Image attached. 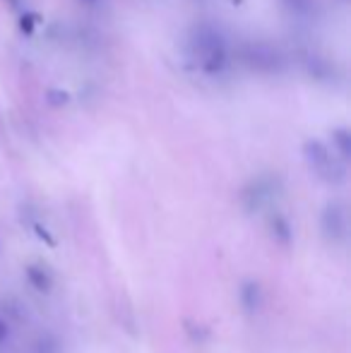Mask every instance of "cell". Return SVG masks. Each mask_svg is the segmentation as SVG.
Here are the masks:
<instances>
[{
    "instance_id": "6da1fadb",
    "label": "cell",
    "mask_w": 351,
    "mask_h": 353,
    "mask_svg": "<svg viewBox=\"0 0 351 353\" xmlns=\"http://www.w3.org/2000/svg\"><path fill=\"white\" fill-rule=\"evenodd\" d=\"M188 58L205 74H219L229 65V43L219 27L214 24H195L185 41Z\"/></svg>"
},
{
    "instance_id": "7a4b0ae2",
    "label": "cell",
    "mask_w": 351,
    "mask_h": 353,
    "mask_svg": "<svg viewBox=\"0 0 351 353\" xmlns=\"http://www.w3.org/2000/svg\"><path fill=\"white\" fill-rule=\"evenodd\" d=\"M303 157L308 168L328 185H342L347 181V168L339 157H334V152L320 140H308L303 144Z\"/></svg>"
},
{
    "instance_id": "3957f363",
    "label": "cell",
    "mask_w": 351,
    "mask_h": 353,
    "mask_svg": "<svg viewBox=\"0 0 351 353\" xmlns=\"http://www.w3.org/2000/svg\"><path fill=\"white\" fill-rule=\"evenodd\" d=\"M241 58L243 63L255 72H263V74H277L284 70L286 65V58L274 43H267V41H250L243 46L241 51Z\"/></svg>"
},
{
    "instance_id": "277c9868",
    "label": "cell",
    "mask_w": 351,
    "mask_h": 353,
    "mask_svg": "<svg viewBox=\"0 0 351 353\" xmlns=\"http://www.w3.org/2000/svg\"><path fill=\"white\" fill-rule=\"evenodd\" d=\"M279 192H281L279 178L272 176V173H265V176L253 178V181L241 190V205L250 214L260 212V210H265L267 205H272V202L279 197Z\"/></svg>"
},
{
    "instance_id": "5b68a950",
    "label": "cell",
    "mask_w": 351,
    "mask_h": 353,
    "mask_svg": "<svg viewBox=\"0 0 351 353\" xmlns=\"http://www.w3.org/2000/svg\"><path fill=\"white\" fill-rule=\"evenodd\" d=\"M320 231L323 238L332 245H342L349 236V216L342 202H328L320 214Z\"/></svg>"
},
{
    "instance_id": "8992f818",
    "label": "cell",
    "mask_w": 351,
    "mask_h": 353,
    "mask_svg": "<svg viewBox=\"0 0 351 353\" xmlns=\"http://www.w3.org/2000/svg\"><path fill=\"white\" fill-rule=\"evenodd\" d=\"M239 298H241V307H243L245 312H255L260 307V301H263V288H260L258 281L248 279L241 283Z\"/></svg>"
},
{
    "instance_id": "52a82bcc",
    "label": "cell",
    "mask_w": 351,
    "mask_h": 353,
    "mask_svg": "<svg viewBox=\"0 0 351 353\" xmlns=\"http://www.w3.org/2000/svg\"><path fill=\"white\" fill-rule=\"evenodd\" d=\"M281 8L299 19H313L318 14V0H279Z\"/></svg>"
},
{
    "instance_id": "ba28073f",
    "label": "cell",
    "mask_w": 351,
    "mask_h": 353,
    "mask_svg": "<svg viewBox=\"0 0 351 353\" xmlns=\"http://www.w3.org/2000/svg\"><path fill=\"white\" fill-rule=\"evenodd\" d=\"M270 233L279 245H289L294 233H291V223L284 214H272L270 216Z\"/></svg>"
},
{
    "instance_id": "9c48e42d",
    "label": "cell",
    "mask_w": 351,
    "mask_h": 353,
    "mask_svg": "<svg viewBox=\"0 0 351 353\" xmlns=\"http://www.w3.org/2000/svg\"><path fill=\"white\" fill-rule=\"evenodd\" d=\"M24 274H27L29 283H32V286L37 288V291H43V293L51 291L53 279H51V274H48V270L43 265H27Z\"/></svg>"
},
{
    "instance_id": "30bf717a",
    "label": "cell",
    "mask_w": 351,
    "mask_h": 353,
    "mask_svg": "<svg viewBox=\"0 0 351 353\" xmlns=\"http://www.w3.org/2000/svg\"><path fill=\"white\" fill-rule=\"evenodd\" d=\"M332 144H334V149H337L339 159H342V161H349L351 159V132L347 128H337V130L332 132Z\"/></svg>"
},
{
    "instance_id": "8fae6325",
    "label": "cell",
    "mask_w": 351,
    "mask_h": 353,
    "mask_svg": "<svg viewBox=\"0 0 351 353\" xmlns=\"http://www.w3.org/2000/svg\"><path fill=\"white\" fill-rule=\"evenodd\" d=\"M308 72L318 79H330L332 65H330L328 61H323V58H308Z\"/></svg>"
},
{
    "instance_id": "7c38bea8",
    "label": "cell",
    "mask_w": 351,
    "mask_h": 353,
    "mask_svg": "<svg viewBox=\"0 0 351 353\" xmlns=\"http://www.w3.org/2000/svg\"><path fill=\"white\" fill-rule=\"evenodd\" d=\"M185 332H188V336H190L192 341H207L210 339V330H207L205 325H195V322H185Z\"/></svg>"
},
{
    "instance_id": "4fadbf2b",
    "label": "cell",
    "mask_w": 351,
    "mask_h": 353,
    "mask_svg": "<svg viewBox=\"0 0 351 353\" xmlns=\"http://www.w3.org/2000/svg\"><path fill=\"white\" fill-rule=\"evenodd\" d=\"M37 19H39V14H34V12H27V14H22V32L24 34H32L34 32V27H37Z\"/></svg>"
},
{
    "instance_id": "5bb4252c",
    "label": "cell",
    "mask_w": 351,
    "mask_h": 353,
    "mask_svg": "<svg viewBox=\"0 0 351 353\" xmlns=\"http://www.w3.org/2000/svg\"><path fill=\"white\" fill-rule=\"evenodd\" d=\"M51 103H68V94L66 92H48Z\"/></svg>"
},
{
    "instance_id": "9a60e30c",
    "label": "cell",
    "mask_w": 351,
    "mask_h": 353,
    "mask_svg": "<svg viewBox=\"0 0 351 353\" xmlns=\"http://www.w3.org/2000/svg\"><path fill=\"white\" fill-rule=\"evenodd\" d=\"M8 339V325H5V320L0 317V341Z\"/></svg>"
},
{
    "instance_id": "2e32d148",
    "label": "cell",
    "mask_w": 351,
    "mask_h": 353,
    "mask_svg": "<svg viewBox=\"0 0 351 353\" xmlns=\"http://www.w3.org/2000/svg\"><path fill=\"white\" fill-rule=\"evenodd\" d=\"M82 3H85V5H97L99 0H82Z\"/></svg>"
}]
</instances>
